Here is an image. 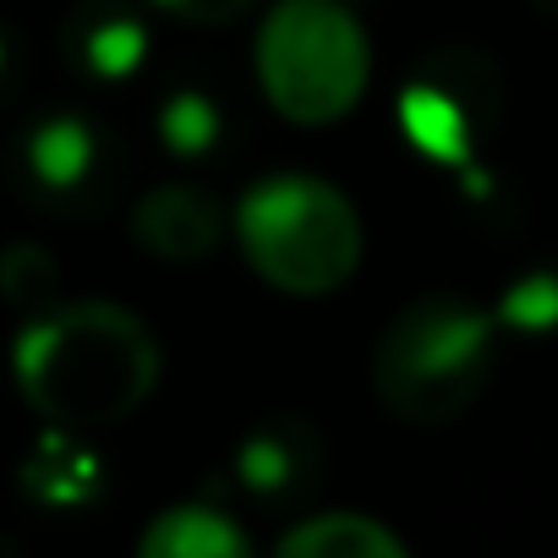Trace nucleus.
I'll return each instance as SVG.
<instances>
[{"label": "nucleus", "instance_id": "obj_1", "mask_svg": "<svg viewBox=\"0 0 558 558\" xmlns=\"http://www.w3.org/2000/svg\"><path fill=\"white\" fill-rule=\"evenodd\" d=\"M159 373L165 351L154 329L110 296L39 307L12 345V378L23 400L61 433L126 422L148 405Z\"/></svg>", "mask_w": 558, "mask_h": 558}, {"label": "nucleus", "instance_id": "obj_2", "mask_svg": "<svg viewBox=\"0 0 558 558\" xmlns=\"http://www.w3.org/2000/svg\"><path fill=\"white\" fill-rule=\"evenodd\" d=\"M230 235L263 286L296 302L345 291L367 252L351 192L307 170L257 175L230 208Z\"/></svg>", "mask_w": 558, "mask_h": 558}, {"label": "nucleus", "instance_id": "obj_3", "mask_svg": "<svg viewBox=\"0 0 558 558\" xmlns=\"http://www.w3.org/2000/svg\"><path fill=\"white\" fill-rule=\"evenodd\" d=\"M252 72L279 121L324 132L345 121L373 83V39L351 0H268Z\"/></svg>", "mask_w": 558, "mask_h": 558}, {"label": "nucleus", "instance_id": "obj_4", "mask_svg": "<svg viewBox=\"0 0 558 558\" xmlns=\"http://www.w3.org/2000/svg\"><path fill=\"white\" fill-rule=\"evenodd\" d=\"M493 373V313L454 291L405 302L373 351V395L411 427L454 422Z\"/></svg>", "mask_w": 558, "mask_h": 558}, {"label": "nucleus", "instance_id": "obj_5", "mask_svg": "<svg viewBox=\"0 0 558 558\" xmlns=\"http://www.w3.org/2000/svg\"><path fill=\"white\" fill-rule=\"evenodd\" d=\"M230 235V208L186 181H159L132 203V241L154 263H203Z\"/></svg>", "mask_w": 558, "mask_h": 558}, {"label": "nucleus", "instance_id": "obj_6", "mask_svg": "<svg viewBox=\"0 0 558 558\" xmlns=\"http://www.w3.org/2000/svg\"><path fill=\"white\" fill-rule=\"evenodd\" d=\"M137 558H252V542L225 509L175 504V509H159L143 525Z\"/></svg>", "mask_w": 558, "mask_h": 558}, {"label": "nucleus", "instance_id": "obj_7", "mask_svg": "<svg viewBox=\"0 0 558 558\" xmlns=\"http://www.w3.org/2000/svg\"><path fill=\"white\" fill-rule=\"evenodd\" d=\"M274 558H411V553L384 520L356 509H324L279 536Z\"/></svg>", "mask_w": 558, "mask_h": 558}, {"label": "nucleus", "instance_id": "obj_8", "mask_svg": "<svg viewBox=\"0 0 558 558\" xmlns=\"http://www.w3.org/2000/svg\"><path fill=\"white\" fill-rule=\"evenodd\" d=\"M400 126H405V137H411L427 159L454 165V170H471V132H465L460 105H454L444 88L411 83V88L400 94Z\"/></svg>", "mask_w": 558, "mask_h": 558}, {"label": "nucleus", "instance_id": "obj_9", "mask_svg": "<svg viewBox=\"0 0 558 558\" xmlns=\"http://www.w3.org/2000/svg\"><path fill=\"white\" fill-rule=\"evenodd\" d=\"M28 170L39 186L66 192L94 170V126L83 116H50L28 132Z\"/></svg>", "mask_w": 558, "mask_h": 558}, {"label": "nucleus", "instance_id": "obj_10", "mask_svg": "<svg viewBox=\"0 0 558 558\" xmlns=\"http://www.w3.org/2000/svg\"><path fill=\"white\" fill-rule=\"evenodd\" d=\"M159 143H165L170 154H186V159L208 154V148L219 143V105H214L208 94H197V88L170 94V99L159 105Z\"/></svg>", "mask_w": 558, "mask_h": 558}, {"label": "nucleus", "instance_id": "obj_11", "mask_svg": "<svg viewBox=\"0 0 558 558\" xmlns=\"http://www.w3.org/2000/svg\"><path fill=\"white\" fill-rule=\"evenodd\" d=\"M143 50H148V34H143V23H132V17L99 23V28L88 34V45H83V56H88V66H94L99 77H132V72L143 66Z\"/></svg>", "mask_w": 558, "mask_h": 558}, {"label": "nucleus", "instance_id": "obj_12", "mask_svg": "<svg viewBox=\"0 0 558 558\" xmlns=\"http://www.w3.org/2000/svg\"><path fill=\"white\" fill-rule=\"evenodd\" d=\"M0 291H7L12 302H28V307L50 302V291H56L50 252L45 246H12L7 257H0Z\"/></svg>", "mask_w": 558, "mask_h": 558}, {"label": "nucleus", "instance_id": "obj_13", "mask_svg": "<svg viewBox=\"0 0 558 558\" xmlns=\"http://www.w3.org/2000/svg\"><path fill=\"white\" fill-rule=\"evenodd\" d=\"M88 482H94V465L83 454L66 460V465H56V454H45V465H39V493L56 498V504H77L88 493Z\"/></svg>", "mask_w": 558, "mask_h": 558}, {"label": "nucleus", "instance_id": "obj_14", "mask_svg": "<svg viewBox=\"0 0 558 558\" xmlns=\"http://www.w3.org/2000/svg\"><path fill=\"white\" fill-rule=\"evenodd\" d=\"M558 313V291L547 286V279H531V286H520L509 302H504V318L509 324H542Z\"/></svg>", "mask_w": 558, "mask_h": 558}, {"label": "nucleus", "instance_id": "obj_15", "mask_svg": "<svg viewBox=\"0 0 558 558\" xmlns=\"http://www.w3.org/2000/svg\"><path fill=\"white\" fill-rule=\"evenodd\" d=\"M159 7L186 17V23H235L246 7H257V0H159Z\"/></svg>", "mask_w": 558, "mask_h": 558}, {"label": "nucleus", "instance_id": "obj_16", "mask_svg": "<svg viewBox=\"0 0 558 558\" xmlns=\"http://www.w3.org/2000/svg\"><path fill=\"white\" fill-rule=\"evenodd\" d=\"M241 471H246V482H257V487H274L279 476L291 471V460L279 454L268 438H257V444H246V454H241Z\"/></svg>", "mask_w": 558, "mask_h": 558}, {"label": "nucleus", "instance_id": "obj_17", "mask_svg": "<svg viewBox=\"0 0 558 558\" xmlns=\"http://www.w3.org/2000/svg\"><path fill=\"white\" fill-rule=\"evenodd\" d=\"M536 7H547V12H558V0H536Z\"/></svg>", "mask_w": 558, "mask_h": 558}, {"label": "nucleus", "instance_id": "obj_18", "mask_svg": "<svg viewBox=\"0 0 558 558\" xmlns=\"http://www.w3.org/2000/svg\"><path fill=\"white\" fill-rule=\"evenodd\" d=\"M0 61H7V50H0Z\"/></svg>", "mask_w": 558, "mask_h": 558}]
</instances>
